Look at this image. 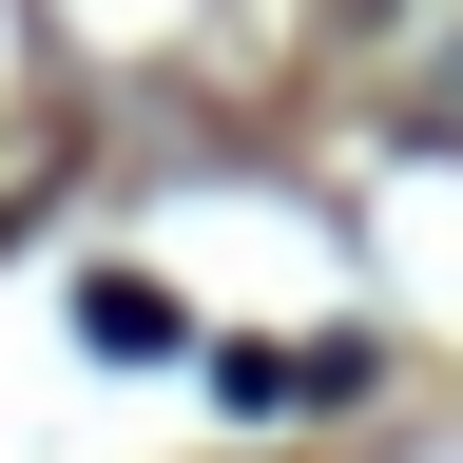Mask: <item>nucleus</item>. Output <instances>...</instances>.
<instances>
[{
    "instance_id": "f257e3e1",
    "label": "nucleus",
    "mask_w": 463,
    "mask_h": 463,
    "mask_svg": "<svg viewBox=\"0 0 463 463\" xmlns=\"http://www.w3.org/2000/svg\"><path fill=\"white\" fill-rule=\"evenodd\" d=\"M405 136H444V155H463V39H444V58H405Z\"/></svg>"
}]
</instances>
